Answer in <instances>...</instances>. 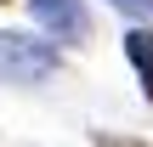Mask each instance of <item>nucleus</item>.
<instances>
[{
	"mask_svg": "<svg viewBox=\"0 0 153 147\" xmlns=\"http://www.w3.org/2000/svg\"><path fill=\"white\" fill-rule=\"evenodd\" d=\"M57 45L51 40H34L23 28H0V85H40L57 74Z\"/></svg>",
	"mask_w": 153,
	"mask_h": 147,
	"instance_id": "nucleus-1",
	"label": "nucleus"
},
{
	"mask_svg": "<svg viewBox=\"0 0 153 147\" xmlns=\"http://www.w3.org/2000/svg\"><path fill=\"white\" fill-rule=\"evenodd\" d=\"M28 11H34V23H40L51 40H68V45H79V40L91 34L85 0H28Z\"/></svg>",
	"mask_w": 153,
	"mask_h": 147,
	"instance_id": "nucleus-2",
	"label": "nucleus"
},
{
	"mask_svg": "<svg viewBox=\"0 0 153 147\" xmlns=\"http://www.w3.org/2000/svg\"><path fill=\"white\" fill-rule=\"evenodd\" d=\"M114 11H125V17H142V23H153V0H108Z\"/></svg>",
	"mask_w": 153,
	"mask_h": 147,
	"instance_id": "nucleus-4",
	"label": "nucleus"
},
{
	"mask_svg": "<svg viewBox=\"0 0 153 147\" xmlns=\"http://www.w3.org/2000/svg\"><path fill=\"white\" fill-rule=\"evenodd\" d=\"M125 57L142 74V91H148V102H153V28H131L125 34Z\"/></svg>",
	"mask_w": 153,
	"mask_h": 147,
	"instance_id": "nucleus-3",
	"label": "nucleus"
}]
</instances>
